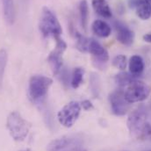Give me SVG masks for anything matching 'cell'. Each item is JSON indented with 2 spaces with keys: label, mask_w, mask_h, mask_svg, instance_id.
Masks as SVG:
<instances>
[{
  "label": "cell",
  "mask_w": 151,
  "mask_h": 151,
  "mask_svg": "<svg viewBox=\"0 0 151 151\" xmlns=\"http://www.w3.org/2000/svg\"><path fill=\"white\" fill-rule=\"evenodd\" d=\"M127 124L132 137L139 141H151V111L149 107L139 106L130 113Z\"/></svg>",
  "instance_id": "1"
},
{
  "label": "cell",
  "mask_w": 151,
  "mask_h": 151,
  "mask_svg": "<svg viewBox=\"0 0 151 151\" xmlns=\"http://www.w3.org/2000/svg\"><path fill=\"white\" fill-rule=\"evenodd\" d=\"M52 83L53 80L47 76H33L29 80L28 86V96L30 100L36 106L43 105Z\"/></svg>",
  "instance_id": "2"
},
{
  "label": "cell",
  "mask_w": 151,
  "mask_h": 151,
  "mask_svg": "<svg viewBox=\"0 0 151 151\" xmlns=\"http://www.w3.org/2000/svg\"><path fill=\"white\" fill-rule=\"evenodd\" d=\"M6 127L13 140L24 141L31 128V124L25 119L19 112H12L8 115L6 120Z\"/></svg>",
  "instance_id": "3"
},
{
  "label": "cell",
  "mask_w": 151,
  "mask_h": 151,
  "mask_svg": "<svg viewBox=\"0 0 151 151\" xmlns=\"http://www.w3.org/2000/svg\"><path fill=\"white\" fill-rule=\"evenodd\" d=\"M40 31L45 37L57 39L61 36L63 29L55 14L47 7H43L40 19Z\"/></svg>",
  "instance_id": "4"
},
{
  "label": "cell",
  "mask_w": 151,
  "mask_h": 151,
  "mask_svg": "<svg viewBox=\"0 0 151 151\" xmlns=\"http://www.w3.org/2000/svg\"><path fill=\"white\" fill-rule=\"evenodd\" d=\"M47 151H86L84 141L80 135H66L52 141L47 147Z\"/></svg>",
  "instance_id": "5"
},
{
  "label": "cell",
  "mask_w": 151,
  "mask_h": 151,
  "mask_svg": "<svg viewBox=\"0 0 151 151\" xmlns=\"http://www.w3.org/2000/svg\"><path fill=\"white\" fill-rule=\"evenodd\" d=\"M150 91V87L148 84L136 79L127 86V90L124 91V93L127 101L133 104L142 102L148 99Z\"/></svg>",
  "instance_id": "6"
},
{
  "label": "cell",
  "mask_w": 151,
  "mask_h": 151,
  "mask_svg": "<svg viewBox=\"0 0 151 151\" xmlns=\"http://www.w3.org/2000/svg\"><path fill=\"white\" fill-rule=\"evenodd\" d=\"M81 108L82 107L80 103L76 101H71L64 106L63 108L57 114L60 124L65 127H71L80 115Z\"/></svg>",
  "instance_id": "7"
},
{
  "label": "cell",
  "mask_w": 151,
  "mask_h": 151,
  "mask_svg": "<svg viewBox=\"0 0 151 151\" xmlns=\"http://www.w3.org/2000/svg\"><path fill=\"white\" fill-rule=\"evenodd\" d=\"M109 102L113 114L117 116H124L130 109V103L125 98L124 90L122 88L117 89L109 95Z\"/></svg>",
  "instance_id": "8"
},
{
  "label": "cell",
  "mask_w": 151,
  "mask_h": 151,
  "mask_svg": "<svg viewBox=\"0 0 151 151\" xmlns=\"http://www.w3.org/2000/svg\"><path fill=\"white\" fill-rule=\"evenodd\" d=\"M56 45L55 49L49 54L47 57V61L50 64V67L53 70V73L55 75L59 74V72L62 70L63 67V55L64 51L66 50L67 44L61 37L55 39Z\"/></svg>",
  "instance_id": "9"
},
{
  "label": "cell",
  "mask_w": 151,
  "mask_h": 151,
  "mask_svg": "<svg viewBox=\"0 0 151 151\" xmlns=\"http://www.w3.org/2000/svg\"><path fill=\"white\" fill-rule=\"evenodd\" d=\"M114 27L117 33V40L125 46H131L134 40V33L126 25L119 21L114 22Z\"/></svg>",
  "instance_id": "10"
},
{
  "label": "cell",
  "mask_w": 151,
  "mask_h": 151,
  "mask_svg": "<svg viewBox=\"0 0 151 151\" xmlns=\"http://www.w3.org/2000/svg\"><path fill=\"white\" fill-rule=\"evenodd\" d=\"M88 51L98 60L102 63H106L109 60V55L106 49L97 40L91 39L89 40Z\"/></svg>",
  "instance_id": "11"
},
{
  "label": "cell",
  "mask_w": 151,
  "mask_h": 151,
  "mask_svg": "<svg viewBox=\"0 0 151 151\" xmlns=\"http://www.w3.org/2000/svg\"><path fill=\"white\" fill-rule=\"evenodd\" d=\"M92 6L98 15L105 19L112 17V10L106 0H92Z\"/></svg>",
  "instance_id": "12"
},
{
  "label": "cell",
  "mask_w": 151,
  "mask_h": 151,
  "mask_svg": "<svg viewBox=\"0 0 151 151\" xmlns=\"http://www.w3.org/2000/svg\"><path fill=\"white\" fill-rule=\"evenodd\" d=\"M91 27H92L93 33L99 37L106 38L111 35V31H112L111 27L103 20H100V19L95 20Z\"/></svg>",
  "instance_id": "13"
},
{
  "label": "cell",
  "mask_w": 151,
  "mask_h": 151,
  "mask_svg": "<svg viewBox=\"0 0 151 151\" xmlns=\"http://www.w3.org/2000/svg\"><path fill=\"white\" fill-rule=\"evenodd\" d=\"M144 70V62L140 55H133L129 60V71L132 75L139 76Z\"/></svg>",
  "instance_id": "14"
},
{
  "label": "cell",
  "mask_w": 151,
  "mask_h": 151,
  "mask_svg": "<svg viewBox=\"0 0 151 151\" xmlns=\"http://www.w3.org/2000/svg\"><path fill=\"white\" fill-rule=\"evenodd\" d=\"M4 15L6 22L12 25L15 20V7L13 0H2Z\"/></svg>",
  "instance_id": "15"
},
{
  "label": "cell",
  "mask_w": 151,
  "mask_h": 151,
  "mask_svg": "<svg viewBox=\"0 0 151 151\" xmlns=\"http://www.w3.org/2000/svg\"><path fill=\"white\" fill-rule=\"evenodd\" d=\"M136 14L142 19L147 20L151 17V4L148 0H141L136 6Z\"/></svg>",
  "instance_id": "16"
},
{
  "label": "cell",
  "mask_w": 151,
  "mask_h": 151,
  "mask_svg": "<svg viewBox=\"0 0 151 151\" xmlns=\"http://www.w3.org/2000/svg\"><path fill=\"white\" fill-rule=\"evenodd\" d=\"M137 77L138 76L132 75L131 73L121 72V73H119L118 75L115 76L114 80H115L116 83L119 86V88H124V87H127L129 83H131L134 80H136Z\"/></svg>",
  "instance_id": "17"
},
{
  "label": "cell",
  "mask_w": 151,
  "mask_h": 151,
  "mask_svg": "<svg viewBox=\"0 0 151 151\" xmlns=\"http://www.w3.org/2000/svg\"><path fill=\"white\" fill-rule=\"evenodd\" d=\"M79 13H80V19L81 25L83 28L86 31L87 25H88V18H89V6L86 0H82L79 4Z\"/></svg>",
  "instance_id": "18"
},
{
  "label": "cell",
  "mask_w": 151,
  "mask_h": 151,
  "mask_svg": "<svg viewBox=\"0 0 151 151\" xmlns=\"http://www.w3.org/2000/svg\"><path fill=\"white\" fill-rule=\"evenodd\" d=\"M90 87L91 90V92L93 96L99 97V91H100V78L99 75L92 73L91 77H90Z\"/></svg>",
  "instance_id": "19"
},
{
  "label": "cell",
  "mask_w": 151,
  "mask_h": 151,
  "mask_svg": "<svg viewBox=\"0 0 151 151\" xmlns=\"http://www.w3.org/2000/svg\"><path fill=\"white\" fill-rule=\"evenodd\" d=\"M83 74H84V70L83 68H76L75 70L73 71L72 78H71V86L74 89L78 88L82 83Z\"/></svg>",
  "instance_id": "20"
},
{
  "label": "cell",
  "mask_w": 151,
  "mask_h": 151,
  "mask_svg": "<svg viewBox=\"0 0 151 151\" xmlns=\"http://www.w3.org/2000/svg\"><path fill=\"white\" fill-rule=\"evenodd\" d=\"M75 35L76 40H77V43H76L77 49H79L81 52H87L88 51V46H89V40H88L87 38L83 36L78 32H76Z\"/></svg>",
  "instance_id": "21"
},
{
  "label": "cell",
  "mask_w": 151,
  "mask_h": 151,
  "mask_svg": "<svg viewBox=\"0 0 151 151\" xmlns=\"http://www.w3.org/2000/svg\"><path fill=\"white\" fill-rule=\"evenodd\" d=\"M113 64L117 69L124 70L127 67V57L123 55H119L115 56L113 60Z\"/></svg>",
  "instance_id": "22"
},
{
  "label": "cell",
  "mask_w": 151,
  "mask_h": 151,
  "mask_svg": "<svg viewBox=\"0 0 151 151\" xmlns=\"http://www.w3.org/2000/svg\"><path fill=\"white\" fill-rule=\"evenodd\" d=\"M6 63H7V53L4 49H1L0 50V83H2Z\"/></svg>",
  "instance_id": "23"
},
{
  "label": "cell",
  "mask_w": 151,
  "mask_h": 151,
  "mask_svg": "<svg viewBox=\"0 0 151 151\" xmlns=\"http://www.w3.org/2000/svg\"><path fill=\"white\" fill-rule=\"evenodd\" d=\"M80 105H81V107H83V109H84L85 111L93 109V105L91 104L90 100H83L80 103Z\"/></svg>",
  "instance_id": "24"
},
{
  "label": "cell",
  "mask_w": 151,
  "mask_h": 151,
  "mask_svg": "<svg viewBox=\"0 0 151 151\" xmlns=\"http://www.w3.org/2000/svg\"><path fill=\"white\" fill-rule=\"evenodd\" d=\"M141 0H128V5L130 8H136Z\"/></svg>",
  "instance_id": "25"
},
{
  "label": "cell",
  "mask_w": 151,
  "mask_h": 151,
  "mask_svg": "<svg viewBox=\"0 0 151 151\" xmlns=\"http://www.w3.org/2000/svg\"><path fill=\"white\" fill-rule=\"evenodd\" d=\"M143 40H144L146 42H150V43H151V33L146 34V35L143 36Z\"/></svg>",
  "instance_id": "26"
},
{
  "label": "cell",
  "mask_w": 151,
  "mask_h": 151,
  "mask_svg": "<svg viewBox=\"0 0 151 151\" xmlns=\"http://www.w3.org/2000/svg\"><path fill=\"white\" fill-rule=\"evenodd\" d=\"M150 111H151V99H150Z\"/></svg>",
  "instance_id": "27"
},
{
  "label": "cell",
  "mask_w": 151,
  "mask_h": 151,
  "mask_svg": "<svg viewBox=\"0 0 151 151\" xmlns=\"http://www.w3.org/2000/svg\"><path fill=\"white\" fill-rule=\"evenodd\" d=\"M20 151H31V150H20Z\"/></svg>",
  "instance_id": "28"
},
{
  "label": "cell",
  "mask_w": 151,
  "mask_h": 151,
  "mask_svg": "<svg viewBox=\"0 0 151 151\" xmlns=\"http://www.w3.org/2000/svg\"><path fill=\"white\" fill-rule=\"evenodd\" d=\"M148 1H151V0H148Z\"/></svg>",
  "instance_id": "29"
},
{
  "label": "cell",
  "mask_w": 151,
  "mask_h": 151,
  "mask_svg": "<svg viewBox=\"0 0 151 151\" xmlns=\"http://www.w3.org/2000/svg\"><path fill=\"white\" fill-rule=\"evenodd\" d=\"M150 151H151V150H150Z\"/></svg>",
  "instance_id": "30"
}]
</instances>
